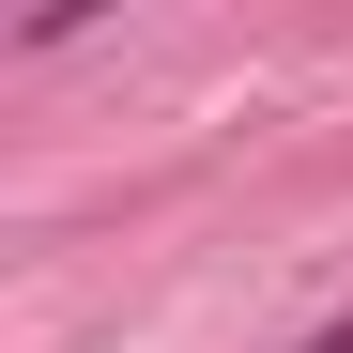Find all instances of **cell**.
Returning a JSON list of instances; mask_svg holds the SVG:
<instances>
[{
  "label": "cell",
  "mask_w": 353,
  "mask_h": 353,
  "mask_svg": "<svg viewBox=\"0 0 353 353\" xmlns=\"http://www.w3.org/2000/svg\"><path fill=\"white\" fill-rule=\"evenodd\" d=\"M307 353H353V323H323V338H307Z\"/></svg>",
  "instance_id": "6da1fadb"
}]
</instances>
